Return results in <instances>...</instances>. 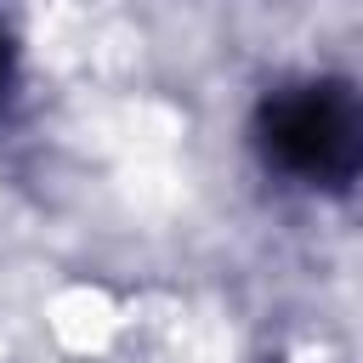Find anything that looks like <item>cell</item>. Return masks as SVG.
Masks as SVG:
<instances>
[{
    "label": "cell",
    "instance_id": "6da1fadb",
    "mask_svg": "<svg viewBox=\"0 0 363 363\" xmlns=\"http://www.w3.org/2000/svg\"><path fill=\"white\" fill-rule=\"evenodd\" d=\"M244 142L255 164L312 199L363 187V79L340 68H295L255 91Z\"/></svg>",
    "mask_w": 363,
    "mask_h": 363
},
{
    "label": "cell",
    "instance_id": "7a4b0ae2",
    "mask_svg": "<svg viewBox=\"0 0 363 363\" xmlns=\"http://www.w3.org/2000/svg\"><path fill=\"white\" fill-rule=\"evenodd\" d=\"M23 68H28V51H23V34H17V23L0 11V125L17 113V102H23Z\"/></svg>",
    "mask_w": 363,
    "mask_h": 363
}]
</instances>
